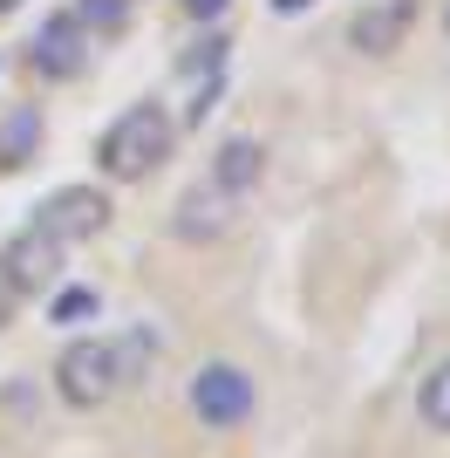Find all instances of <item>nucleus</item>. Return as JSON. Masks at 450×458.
I'll return each instance as SVG.
<instances>
[{
	"label": "nucleus",
	"instance_id": "nucleus-1",
	"mask_svg": "<svg viewBox=\"0 0 450 458\" xmlns=\"http://www.w3.org/2000/svg\"><path fill=\"white\" fill-rule=\"evenodd\" d=\"M164 157H171V110L164 103H130V110L103 131V144H96V165H103V178H116V185L157 172Z\"/></svg>",
	"mask_w": 450,
	"mask_h": 458
},
{
	"label": "nucleus",
	"instance_id": "nucleus-2",
	"mask_svg": "<svg viewBox=\"0 0 450 458\" xmlns=\"http://www.w3.org/2000/svg\"><path fill=\"white\" fill-rule=\"evenodd\" d=\"M55 390L69 411H103V403L123 390V369H116V343L110 335H75L55 363Z\"/></svg>",
	"mask_w": 450,
	"mask_h": 458
},
{
	"label": "nucleus",
	"instance_id": "nucleus-3",
	"mask_svg": "<svg viewBox=\"0 0 450 458\" xmlns=\"http://www.w3.org/2000/svg\"><path fill=\"white\" fill-rule=\"evenodd\" d=\"M185 403L205 431H239V424H253V411H260V390H253V377H246L239 363H205L185 383Z\"/></svg>",
	"mask_w": 450,
	"mask_h": 458
},
{
	"label": "nucleus",
	"instance_id": "nucleus-4",
	"mask_svg": "<svg viewBox=\"0 0 450 458\" xmlns=\"http://www.w3.org/2000/svg\"><path fill=\"white\" fill-rule=\"evenodd\" d=\"M62 281V240H48L41 226H21L7 247H0V287L7 294H48Z\"/></svg>",
	"mask_w": 450,
	"mask_h": 458
},
{
	"label": "nucleus",
	"instance_id": "nucleus-5",
	"mask_svg": "<svg viewBox=\"0 0 450 458\" xmlns=\"http://www.w3.org/2000/svg\"><path fill=\"white\" fill-rule=\"evenodd\" d=\"M28 226H41L48 240H62V247H69V240H89V233L110 226V199H103V191H89V185H62L55 199H41V206H35V219H28Z\"/></svg>",
	"mask_w": 450,
	"mask_h": 458
},
{
	"label": "nucleus",
	"instance_id": "nucleus-6",
	"mask_svg": "<svg viewBox=\"0 0 450 458\" xmlns=\"http://www.w3.org/2000/svg\"><path fill=\"white\" fill-rule=\"evenodd\" d=\"M82 62H89V35H82V21H75V14H48L35 28V41H28V69H35V76L69 82Z\"/></svg>",
	"mask_w": 450,
	"mask_h": 458
},
{
	"label": "nucleus",
	"instance_id": "nucleus-7",
	"mask_svg": "<svg viewBox=\"0 0 450 458\" xmlns=\"http://www.w3.org/2000/svg\"><path fill=\"white\" fill-rule=\"evenodd\" d=\"M410 28H416V0H369L348 21V41H355L362 55H389V48H403Z\"/></svg>",
	"mask_w": 450,
	"mask_h": 458
},
{
	"label": "nucleus",
	"instance_id": "nucleus-8",
	"mask_svg": "<svg viewBox=\"0 0 450 458\" xmlns=\"http://www.w3.org/2000/svg\"><path fill=\"white\" fill-rule=\"evenodd\" d=\"M260 178H266V144H260V137H225L219 151H212V172H205L212 191H225V199H246Z\"/></svg>",
	"mask_w": 450,
	"mask_h": 458
},
{
	"label": "nucleus",
	"instance_id": "nucleus-9",
	"mask_svg": "<svg viewBox=\"0 0 450 458\" xmlns=\"http://www.w3.org/2000/svg\"><path fill=\"white\" fill-rule=\"evenodd\" d=\"M232 206H239V199H225V191H212V185H191L185 199H178V212H171V233L191 240V247H205V240H219V233L232 226Z\"/></svg>",
	"mask_w": 450,
	"mask_h": 458
},
{
	"label": "nucleus",
	"instance_id": "nucleus-10",
	"mask_svg": "<svg viewBox=\"0 0 450 458\" xmlns=\"http://www.w3.org/2000/svg\"><path fill=\"white\" fill-rule=\"evenodd\" d=\"M416 418L450 438V356L430 369V377H423V390H416Z\"/></svg>",
	"mask_w": 450,
	"mask_h": 458
},
{
	"label": "nucleus",
	"instance_id": "nucleus-11",
	"mask_svg": "<svg viewBox=\"0 0 450 458\" xmlns=\"http://www.w3.org/2000/svg\"><path fill=\"white\" fill-rule=\"evenodd\" d=\"M41 144V110H14L0 123V165H21V157H35Z\"/></svg>",
	"mask_w": 450,
	"mask_h": 458
},
{
	"label": "nucleus",
	"instance_id": "nucleus-12",
	"mask_svg": "<svg viewBox=\"0 0 450 458\" xmlns=\"http://www.w3.org/2000/svg\"><path fill=\"white\" fill-rule=\"evenodd\" d=\"M103 315V294L96 287H55V301H48V322L55 328H82Z\"/></svg>",
	"mask_w": 450,
	"mask_h": 458
},
{
	"label": "nucleus",
	"instance_id": "nucleus-13",
	"mask_svg": "<svg viewBox=\"0 0 450 458\" xmlns=\"http://www.w3.org/2000/svg\"><path fill=\"white\" fill-rule=\"evenodd\" d=\"M116 343V369H123V383H144L150 363H157V335L150 328H130V335H110Z\"/></svg>",
	"mask_w": 450,
	"mask_h": 458
},
{
	"label": "nucleus",
	"instance_id": "nucleus-14",
	"mask_svg": "<svg viewBox=\"0 0 450 458\" xmlns=\"http://www.w3.org/2000/svg\"><path fill=\"white\" fill-rule=\"evenodd\" d=\"M137 0H75V21H82V35H116L123 21H130Z\"/></svg>",
	"mask_w": 450,
	"mask_h": 458
},
{
	"label": "nucleus",
	"instance_id": "nucleus-15",
	"mask_svg": "<svg viewBox=\"0 0 450 458\" xmlns=\"http://www.w3.org/2000/svg\"><path fill=\"white\" fill-rule=\"evenodd\" d=\"M232 0H185V14H198V21H219Z\"/></svg>",
	"mask_w": 450,
	"mask_h": 458
},
{
	"label": "nucleus",
	"instance_id": "nucleus-16",
	"mask_svg": "<svg viewBox=\"0 0 450 458\" xmlns=\"http://www.w3.org/2000/svg\"><path fill=\"white\" fill-rule=\"evenodd\" d=\"M300 7H314V0H273V14H300Z\"/></svg>",
	"mask_w": 450,
	"mask_h": 458
},
{
	"label": "nucleus",
	"instance_id": "nucleus-17",
	"mask_svg": "<svg viewBox=\"0 0 450 458\" xmlns=\"http://www.w3.org/2000/svg\"><path fill=\"white\" fill-rule=\"evenodd\" d=\"M7 315H14V294H7V287H0V328H7Z\"/></svg>",
	"mask_w": 450,
	"mask_h": 458
},
{
	"label": "nucleus",
	"instance_id": "nucleus-18",
	"mask_svg": "<svg viewBox=\"0 0 450 458\" xmlns=\"http://www.w3.org/2000/svg\"><path fill=\"white\" fill-rule=\"evenodd\" d=\"M14 7H21V0H0V14H14Z\"/></svg>",
	"mask_w": 450,
	"mask_h": 458
},
{
	"label": "nucleus",
	"instance_id": "nucleus-19",
	"mask_svg": "<svg viewBox=\"0 0 450 458\" xmlns=\"http://www.w3.org/2000/svg\"><path fill=\"white\" fill-rule=\"evenodd\" d=\"M444 28H450V0H444Z\"/></svg>",
	"mask_w": 450,
	"mask_h": 458
}]
</instances>
